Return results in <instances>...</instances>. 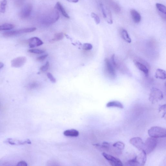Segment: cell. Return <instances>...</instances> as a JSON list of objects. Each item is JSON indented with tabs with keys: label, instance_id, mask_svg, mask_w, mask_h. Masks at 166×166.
<instances>
[{
	"label": "cell",
	"instance_id": "6da1fadb",
	"mask_svg": "<svg viewBox=\"0 0 166 166\" xmlns=\"http://www.w3.org/2000/svg\"><path fill=\"white\" fill-rule=\"evenodd\" d=\"M148 133L150 137L157 139L165 138L166 136V129L160 127L153 126L149 129Z\"/></svg>",
	"mask_w": 166,
	"mask_h": 166
},
{
	"label": "cell",
	"instance_id": "7a4b0ae2",
	"mask_svg": "<svg viewBox=\"0 0 166 166\" xmlns=\"http://www.w3.org/2000/svg\"><path fill=\"white\" fill-rule=\"evenodd\" d=\"M59 18L60 15L58 11H52L42 19V22L45 25H49L55 23Z\"/></svg>",
	"mask_w": 166,
	"mask_h": 166
},
{
	"label": "cell",
	"instance_id": "3957f363",
	"mask_svg": "<svg viewBox=\"0 0 166 166\" xmlns=\"http://www.w3.org/2000/svg\"><path fill=\"white\" fill-rule=\"evenodd\" d=\"M158 139L151 137L148 138L144 143L143 150L147 154H149L153 151L158 144Z\"/></svg>",
	"mask_w": 166,
	"mask_h": 166
},
{
	"label": "cell",
	"instance_id": "277c9868",
	"mask_svg": "<svg viewBox=\"0 0 166 166\" xmlns=\"http://www.w3.org/2000/svg\"><path fill=\"white\" fill-rule=\"evenodd\" d=\"M163 98V93L161 91L156 88H152L149 97V100L150 102L154 104L161 100Z\"/></svg>",
	"mask_w": 166,
	"mask_h": 166
},
{
	"label": "cell",
	"instance_id": "5b68a950",
	"mask_svg": "<svg viewBox=\"0 0 166 166\" xmlns=\"http://www.w3.org/2000/svg\"><path fill=\"white\" fill-rule=\"evenodd\" d=\"M36 28L35 27L25 28L18 30L8 31L4 33L3 35L5 37H10L20 34L34 32Z\"/></svg>",
	"mask_w": 166,
	"mask_h": 166
},
{
	"label": "cell",
	"instance_id": "8992f818",
	"mask_svg": "<svg viewBox=\"0 0 166 166\" xmlns=\"http://www.w3.org/2000/svg\"><path fill=\"white\" fill-rule=\"evenodd\" d=\"M102 154L109 162V163L113 166H122L123 165L121 161L112 155L108 154L106 152H103Z\"/></svg>",
	"mask_w": 166,
	"mask_h": 166
},
{
	"label": "cell",
	"instance_id": "52a82bcc",
	"mask_svg": "<svg viewBox=\"0 0 166 166\" xmlns=\"http://www.w3.org/2000/svg\"><path fill=\"white\" fill-rule=\"evenodd\" d=\"M100 6L103 18L108 23L112 24L113 20L112 15L110 9L103 4H100Z\"/></svg>",
	"mask_w": 166,
	"mask_h": 166
},
{
	"label": "cell",
	"instance_id": "ba28073f",
	"mask_svg": "<svg viewBox=\"0 0 166 166\" xmlns=\"http://www.w3.org/2000/svg\"><path fill=\"white\" fill-rule=\"evenodd\" d=\"M5 142L12 145H21L32 143L30 140L28 139L22 141L12 138H8Z\"/></svg>",
	"mask_w": 166,
	"mask_h": 166
},
{
	"label": "cell",
	"instance_id": "9c48e42d",
	"mask_svg": "<svg viewBox=\"0 0 166 166\" xmlns=\"http://www.w3.org/2000/svg\"><path fill=\"white\" fill-rule=\"evenodd\" d=\"M27 58L25 56H19L13 60L11 66L15 68H19L23 66L27 61Z\"/></svg>",
	"mask_w": 166,
	"mask_h": 166
},
{
	"label": "cell",
	"instance_id": "30bf717a",
	"mask_svg": "<svg viewBox=\"0 0 166 166\" xmlns=\"http://www.w3.org/2000/svg\"><path fill=\"white\" fill-rule=\"evenodd\" d=\"M129 142L139 150H143L144 143L141 138L136 137L132 138L130 139Z\"/></svg>",
	"mask_w": 166,
	"mask_h": 166
},
{
	"label": "cell",
	"instance_id": "8fae6325",
	"mask_svg": "<svg viewBox=\"0 0 166 166\" xmlns=\"http://www.w3.org/2000/svg\"><path fill=\"white\" fill-rule=\"evenodd\" d=\"M32 5L28 4L22 10L20 13V16L22 18H26L29 17L32 13Z\"/></svg>",
	"mask_w": 166,
	"mask_h": 166
},
{
	"label": "cell",
	"instance_id": "7c38bea8",
	"mask_svg": "<svg viewBox=\"0 0 166 166\" xmlns=\"http://www.w3.org/2000/svg\"><path fill=\"white\" fill-rule=\"evenodd\" d=\"M28 44L30 47L33 48L43 44V42L38 37L31 38L28 40Z\"/></svg>",
	"mask_w": 166,
	"mask_h": 166
},
{
	"label": "cell",
	"instance_id": "4fadbf2b",
	"mask_svg": "<svg viewBox=\"0 0 166 166\" xmlns=\"http://www.w3.org/2000/svg\"><path fill=\"white\" fill-rule=\"evenodd\" d=\"M106 68L109 74L113 76L116 75V72L114 67L111 63V62L108 59L105 60Z\"/></svg>",
	"mask_w": 166,
	"mask_h": 166
},
{
	"label": "cell",
	"instance_id": "5bb4252c",
	"mask_svg": "<svg viewBox=\"0 0 166 166\" xmlns=\"http://www.w3.org/2000/svg\"><path fill=\"white\" fill-rule=\"evenodd\" d=\"M134 62L135 65L137 68L139 70L143 72L145 76L148 77L149 75V70L147 67L144 64L135 60H134Z\"/></svg>",
	"mask_w": 166,
	"mask_h": 166
},
{
	"label": "cell",
	"instance_id": "9a60e30c",
	"mask_svg": "<svg viewBox=\"0 0 166 166\" xmlns=\"http://www.w3.org/2000/svg\"><path fill=\"white\" fill-rule=\"evenodd\" d=\"M156 6L161 16L165 20L166 19V7L164 5L159 3L156 4Z\"/></svg>",
	"mask_w": 166,
	"mask_h": 166
},
{
	"label": "cell",
	"instance_id": "2e32d148",
	"mask_svg": "<svg viewBox=\"0 0 166 166\" xmlns=\"http://www.w3.org/2000/svg\"><path fill=\"white\" fill-rule=\"evenodd\" d=\"M105 1L114 12L117 13H120L121 11L120 7L113 0H105Z\"/></svg>",
	"mask_w": 166,
	"mask_h": 166
},
{
	"label": "cell",
	"instance_id": "e0dca14e",
	"mask_svg": "<svg viewBox=\"0 0 166 166\" xmlns=\"http://www.w3.org/2000/svg\"><path fill=\"white\" fill-rule=\"evenodd\" d=\"M141 153L137 156V160L140 165H144L147 160V154L143 150Z\"/></svg>",
	"mask_w": 166,
	"mask_h": 166
},
{
	"label": "cell",
	"instance_id": "ac0fdd59",
	"mask_svg": "<svg viewBox=\"0 0 166 166\" xmlns=\"http://www.w3.org/2000/svg\"><path fill=\"white\" fill-rule=\"evenodd\" d=\"M131 13L134 22L135 23H139L141 21V15L136 10L134 9H132Z\"/></svg>",
	"mask_w": 166,
	"mask_h": 166
},
{
	"label": "cell",
	"instance_id": "d6986e66",
	"mask_svg": "<svg viewBox=\"0 0 166 166\" xmlns=\"http://www.w3.org/2000/svg\"><path fill=\"white\" fill-rule=\"evenodd\" d=\"M63 134L65 136L67 137H76L79 136V133L77 130L71 129L65 131Z\"/></svg>",
	"mask_w": 166,
	"mask_h": 166
},
{
	"label": "cell",
	"instance_id": "ffe728a7",
	"mask_svg": "<svg viewBox=\"0 0 166 166\" xmlns=\"http://www.w3.org/2000/svg\"><path fill=\"white\" fill-rule=\"evenodd\" d=\"M55 8L61 13L65 17L68 19L70 18L69 16L63 7L62 6V4L60 2H59L56 3L55 5Z\"/></svg>",
	"mask_w": 166,
	"mask_h": 166
},
{
	"label": "cell",
	"instance_id": "44dd1931",
	"mask_svg": "<svg viewBox=\"0 0 166 166\" xmlns=\"http://www.w3.org/2000/svg\"><path fill=\"white\" fill-rule=\"evenodd\" d=\"M155 77L157 79L165 80L166 78L165 71L161 69H157L155 72Z\"/></svg>",
	"mask_w": 166,
	"mask_h": 166
},
{
	"label": "cell",
	"instance_id": "7402d4cb",
	"mask_svg": "<svg viewBox=\"0 0 166 166\" xmlns=\"http://www.w3.org/2000/svg\"><path fill=\"white\" fill-rule=\"evenodd\" d=\"M107 107H118L123 109L124 106L122 104L118 101H113L108 102L106 105Z\"/></svg>",
	"mask_w": 166,
	"mask_h": 166
},
{
	"label": "cell",
	"instance_id": "603a6c76",
	"mask_svg": "<svg viewBox=\"0 0 166 166\" xmlns=\"http://www.w3.org/2000/svg\"><path fill=\"white\" fill-rule=\"evenodd\" d=\"M64 38V34L63 33H59L56 34L53 38L50 40V43H54L56 42L61 40Z\"/></svg>",
	"mask_w": 166,
	"mask_h": 166
},
{
	"label": "cell",
	"instance_id": "cb8c5ba5",
	"mask_svg": "<svg viewBox=\"0 0 166 166\" xmlns=\"http://www.w3.org/2000/svg\"><path fill=\"white\" fill-rule=\"evenodd\" d=\"M121 34L123 39L128 43L132 42V40L129 37L127 31L125 29H123L121 31Z\"/></svg>",
	"mask_w": 166,
	"mask_h": 166
},
{
	"label": "cell",
	"instance_id": "d4e9b609",
	"mask_svg": "<svg viewBox=\"0 0 166 166\" xmlns=\"http://www.w3.org/2000/svg\"><path fill=\"white\" fill-rule=\"evenodd\" d=\"M127 165L129 166H138L140 165L139 164L137 160V156H136L132 159L129 160L126 163Z\"/></svg>",
	"mask_w": 166,
	"mask_h": 166
},
{
	"label": "cell",
	"instance_id": "484cf974",
	"mask_svg": "<svg viewBox=\"0 0 166 166\" xmlns=\"http://www.w3.org/2000/svg\"><path fill=\"white\" fill-rule=\"evenodd\" d=\"M14 27L13 24L6 23L0 25V30H11Z\"/></svg>",
	"mask_w": 166,
	"mask_h": 166
},
{
	"label": "cell",
	"instance_id": "4316f807",
	"mask_svg": "<svg viewBox=\"0 0 166 166\" xmlns=\"http://www.w3.org/2000/svg\"><path fill=\"white\" fill-rule=\"evenodd\" d=\"M113 146L122 151L125 147V144L121 142H117L112 144Z\"/></svg>",
	"mask_w": 166,
	"mask_h": 166
},
{
	"label": "cell",
	"instance_id": "83f0119b",
	"mask_svg": "<svg viewBox=\"0 0 166 166\" xmlns=\"http://www.w3.org/2000/svg\"><path fill=\"white\" fill-rule=\"evenodd\" d=\"M28 51L30 53L37 54H41L45 52L44 50L37 49H30Z\"/></svg>",
	"mask_w": 166,
	"mask_h": 166
},
{
	"label": "cell",
	"instance_id": "f1b7e54d",
	"mask_svg": "<svg viewBox=\"0 0 166 166\" xmlns=\"http://www.w3.org/2000/svg\"><path fill=\"white\" fill-rule=\"evenodd\" d=\"M7 4V0H3L1 4V12L4 13L6 10V6Z\"/></svg>",
	"mask_w": 166,
	"mask_h": 166
},
{
	"label": "cell",
	"instance_id": "f546056e",
	"mask_svg": "<svg viewBox=\"0 0 166 166\" xmlns=\"http://www.w3.org/2000/svg\"><path fill=\"white\" fill-rule=\"evenodd\" d=\"M92 17L94 19L95 22L97 24H99L100 23V19L98 15L94 13H91Z\"/></svg>",
	"mask_w": 166,
	"mask_h": 166
},
{
	"label": "cell",
	"instance_id": "4dcf8cb0",
	"mask_svg": "<svg viewBox=\"0 0 166 166\" xmlns=\"http://www.w3.org/2000/svg\"><path fill=\"white\" fill-rule=\"evenodd\" d=\"M159 112H163L162 117H165L166 114V105L160 106L159 107Z\"/></svg>",
	"mask_w": 166,
	"mask_h": 166
},
{
	"label": "cell",
	"instance_id": "1f68e13d",
	"mask_svg": "<svg viewBox=\"0 0 166 166\" xmlns=\"http://www.w3.org/2000/svg\"><path fill=\"white\" fill-rule=\"evenodd\" d=\"M49 61H47L46 62L45 64L42 66L40 68V70L42 71L45 72L47 70L49 67Z\"/></svg>",
	"mask_w": 166,
	"mask_h": 166
},
{
	"label": "cell",
	"instance_id": "d6a6232c",
	"mask_svg": "<svg viewBox=\"0 0 166 166\" xmlns=\"http://www.w3.org/2000/svg\"><path fill=\"white\" fill-rule=\"evenodd\" d=\"M83 48L85 50H90L92 49L93 47L91 44L86 43L83 45Z\"/></svg>",
	"mask_w": 166,
	"mask_h": 166
},
{
	"label": "cell",
	"instance_id": "836d02e7",
	"mask_svg": "<svg viewBox=\"0 0 166 166\" xmlns=\"http://www.w3.org/2000/svg\"><path fill=\"white\" fill-rule=\"evenodd\" d=\"M48 78L50 81L53 83H55L56 82V80L54 77L50 73H48L47 75Z\"/></svg>",
	"mask_w": 166,
	"mask_h": 166
},
{
	"label": "cell",
	"instance_id": "e575fe53",
	"mask_svg": "<svg viewBox=\"0 0 166 166\" xmlns=\"http://www.w3.org/2000/svg\"><path fill=\"white\" fill-rule=\"evenodd\" d=\"M48 56V54H45L40 56L37 58V60L39 61H43Z\"/></svg>",
	"mask_w": 166,
	"mask_h": 166
},
{
	"label": "cell",
	"instance_id": "d590c367",
	"mask_svg": "<svg viewBox=\"0 0 166 166\" xmlns=\"http://www.w3.org/2000/svg\"><path fill=\"white\" fill-rule=\"evenodd\" d=\"M115 55L114 54L111 57V63L114 67H117V64L115 60Z\"/></svg>",
	"mask_w": 166,
	"mask_h": 166
},
{
	"label": "cell",
	"instance_id": "8d00e7d4",
	"mask_svg": "<svg viewBox=\"0 0 166 166\" xmlns=\"http://www.w3.org/2000/svg\"><path fill=\"white\" fill-rule=\"evenodd\" d=\"M28 164L27 162L24 161H20L17 165V166H27Z\"/></svg>",
	"mask_w": 166,
	"mask_h": 166
},
{
	"label": "cell",
	"instance_id": "74e56055",
	"mask_svg": "<svg viewBox=\"0 0 166 166\" xmlns=\"http://www.w3.org/2000/svg\"><path fill=\"white\" fill-rule=\"evenodd\" d=\"M38 86V84L36 82H33L31 83L29 85V87L31 89H33L37 87Z\"/></svg>",
	"mask_w": 166,
	"mask_h": 166
},
{
	"label": "cell",
	"instance_id": "f35d334b",
	"mask_svg": "<svg viewBox=\"0 0 166 166\" xmlns=\"http://www.w3.org/2000/svg\"><path fill=\"white\" fill-rule=\"evenodd\" d=\"M66 1L70 2L76 3L78 2L79 0H66Z\"/></svg>",
	"mask_w": 166,
	"mask_h": 166
},
{
	"label": "cell",
	"instance_id": "ab89813d",
	"mask_svg": "<svg viewBox=\"0 0 166 166\" xmlns=\"http://www.w3.org/2000/svg\"><path fill=\"white\" fill-rule=\"evenodd\" d=\"M4 65L2 62H0V69L4 67Z\"/></svg>",
	"mask_w": 166,
	"mask_h": 166
}]
</instances>
